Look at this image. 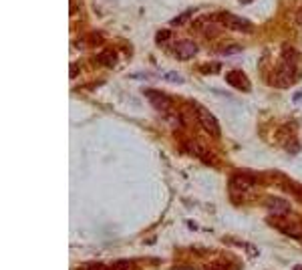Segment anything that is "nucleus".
<instances>
[{
  "label": "nucleus",
  "instance_id": "0eeeda50",
  "mask_svg": "<svg viewBox=\"0 0 302 270\" xmlns=\"http://www.w3.org/2000/svg\"><path fill=\"white\" fill-rule=\"evenodd\" d=\"M232 185H234L236 190L246 192V190H250L252 185H254V180L248 178V176H234V178H232Z\"/></svg>",
  "mask_w": 302,
  "mask_h": 270
},
{
  "label": "nucleus",
  "instance_id": "ddd939ff",
  "mask_svg": "<svg viewBox=\"0 0 302 270\" xmlns=\"http://www.w3.org/2000/svg\"><path fill=\"white\" fill-rule=\"evenodd\" d=\"M296 23H298V25L302 27V8H300V10L296 12Z\"/></svg>",
  "mask_w": 302,
  "mask_h": 270
},
{
  "label": "nucleus",
  "instance_id": "39448f33",
  "mask_svg": "<svg viewBox=\"0 0 302 270\" xmlns=\"http://www.w3.org/2000/svg\"><path fill=\"white\" fill-rule=\"evenodd\" d=\"M228 83H232V85L238 87L240 91H248V89H250V85H248V81H246L244 73H240V71L230 73V75H228Z\"/></svg>",
  "mask_w": 302,
  "mask_h": 270
},
{
  "label": "nucleus",
  "instance_id": "1a4fd4ad",
  "mask_svg": "<svg viewBox=\"0 0 302 270\" xmlns=\"http://www.w3.org/2000/svg\"><path fill=\"white\" fill-rule=\"evenodd\" d=\"M111 270H139L133 262H127V260H123V262H115L113 266H111Z\"/></svg>",
  "mask_w": 302,
  "mask_h": 270
},
{
  "label": "nucleus",
  "instance_id": "20e7f679",
  "mask_svg": "<svg viewBox=\"0 0 302 270\" xmlns=\"http://www.w3.org/2000/svg\"><path fill=\"white\" fill-rule=\"evenodd\" d=\"M266 208L274 214V216H282L286 212H290V204L282 198H268L266 200Z\"/></svg>",
  "mask_w": 302,
  "mask_h": 270
},
{
  "label": "nucleus",
  "instance_id": "f8f14e48",
  "mask_svg": "<svg viewBox=\"0 0 302 270\" xmlns=\"http://www.w3.org/2000/svg\"><path fill=\"white\" fill-rule=\"evenodd\" d=\"M165 79H169V81H181V77H178V75H174V73H167Z\"/></svg>",
  "mask_w": 302,
  "mask_h": 270
},
{
  "label": "nucleus",
  "instance_id": "4468645a",
  "mask_svg": "<svg viewBox=\"0 0 302 270\" xmlns=\"http://www.w3.org/2000/svg\"><path fill=\"white\" fill-rule=\"evenodd\" d=\"M292 270H302V266H294V268H292Z\"/></svg>",
  "mask_w": 302,
  "mask_h": 270
},
{
  "label": "nucleus",
  "instance_id": "6e6552de",
  "mask_svg": "<svg viewBox=\"0 0 302 270\" xmlns=\"http://www.w3.org/2000/svg\"><path fill=\"white\" fill-rule=\"evenodd\" d=\"M115 60H117V57H115L113 53H101V55H99V63H103V65H107V67H113Z\"/></svg>",
  "mask_w": 302,
  "mask_h": 270
},
{
  "label": "nucleus",
  "instance_id": "f03ea898",
  "mask_svg": "<svg viewBox=\"0 0 302 270\" xmlns=\"http://www.w3.org/2000/svg\"><path fill=\"white\" fill-rule=\"evenodd\" d=\"M222 20H224V25H226L228 29H234V30H242V32H248V30H252V25L248 23L246 18H240V16H234V14H228V12H224V14H222Z\"/></svg>",
  "mask_w": 302,
  "mask_h": 270
},
{
  "label": "nucleus",
  "instance_id": "9d476101",
  "mask_svg": "<svg viewBox=\"0 0 302 270\" xmlns=\"http://www.w3.org/2000/svg\"><path fill=\"white\" fill-rule=\"evenodd\" d=\"M81 270H111V268H107L105 264L101 262H95V264H87V266H83Z\"/></svg>",
  "mask_w": 302,
  "mask_h": 270
},
{
  "label": "nucleus",
  "instance_id": "7ed1b4c3",
  "mask_svg": "<svg viewBox=\"0 0 302 270\" xmlns=\"http://www.w3.org/2000/svg\"><path fill=\"white\" fill-rule=\"evenodd\" d=\"M174 53L180 59H191L198 53V47H196V43H191V40H180V43L174 45Z\"/></svg>",
  "mask_w": 302,
  "mask_h": 270
},
{
  "label": "nucleus",
  "instance_id": "423d86ee",
  "mask_svg": "<svg viewBox=\"0 0 302 270\" xmlns=\"http://www.w3.org/2000/svg\"><path fill=\"white\" fill-rule=\"evenodd\" d=\"M147 97L153 101V105L157 107V109H167L169 107V97L167 95H163V93H159V91H147Z\"/></svg>",
  "mask_w": 302,
  "mask_h": 270
},
{
  "label": "nucleus",
  "instance_id": "f257e3e1",
  "mask_svg": "<svg viewBox=\"0 0 302 270\" xmlns=\"http://www.w3.org/2000/svg\"><path fill=\"white\" fill-rule=\"evenodd\" d=\"M193 111H196L198 115V121H200V125L211 135V137H218L220 135V125H218V119H215L206 107L202 105H193Z\"/></svg>",
  "mask_w": 302,
  "mask_h": 270
},
{
  "label": "nucleus",
  "instance_id": "9b49d317",
  "mask_svg": "<svg viewBox=\"0 0 302 270\" xmlns=\"http://www.w3.org/2000/svg\"><path fill=\"white\" fill-rule=\"evenodd\" d=\"M191 12H193V10H189V12H183V14H180L178 18H174V20H171V25H176V27H178V25H181L183 20H187V18L191 16Z\"/></svg>",
  "mask_w": 302,
  "mask_h": 270
}]
</instances>
